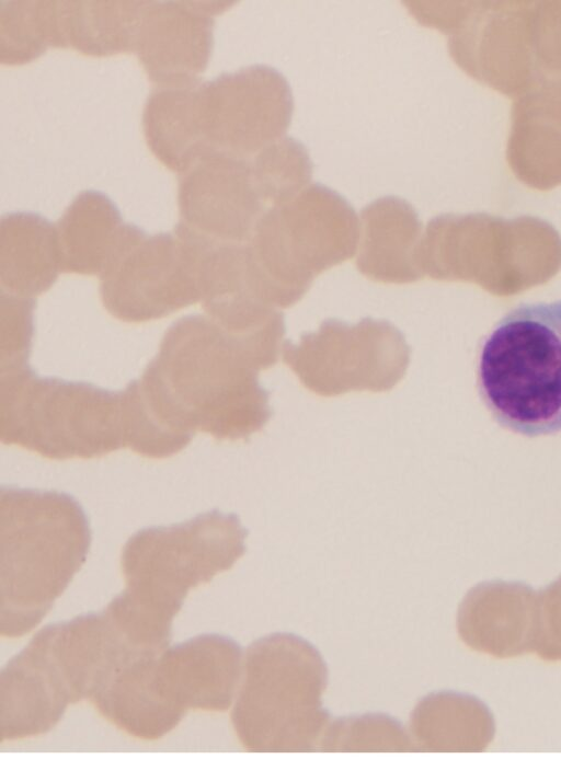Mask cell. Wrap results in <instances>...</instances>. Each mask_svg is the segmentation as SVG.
I'll list each match as a JSON object with an SVG mask.
<instances>
[{
  "instance_id": "obj_1",
  "label": "cell",
  "mask_w": 561,
  "mask_h": 759,
  "mask_svg": "<svg viewBox=\"0 0 561 759\" xmlns=\"http://www.w3.org/2000/svg\"><path fill=\"white\" fill-rule=\"evenodd\" d=\"M274 365L204 314L190 315L168 330L137 381L156 417L187 445L196 433L238 441L272 416L257 375Z\"/></svg>"
},
{
  "instance_id": "obj_2",
  "label": "cell",
  "mask_w": 561,
  "mask_h": 759,
  "mask_svg": "<svg viewBox=\"0 0 561 759\" xmlns=\"http://www.w3.org/2000/svg\"><path fill=\"white\" fill-rule=\"evenodd\" d=\"M245 538L237 516L219 511L138 531L122 553L125 588L104 611L139 649L165 648L187 594L230 570Z\"/></svg>"
},
{
  "instance_id": "obj_3",
  "label": "cell",
  "mask_w": 561,
  "mask_h": 759,
  "mask_svg": "<svg viewBox=\"0 0 561 759\" xmlns=\"http://www.w3.org/2000/svg\"><path fill=\"white\" fill-rule=\"evenodd\" d=\"M0 439L53 460L140 451L134 384L112 392L83 382L38 378L27 365L0 370Z\"/></svg>"
},
{
  "instance_id": "obj_4",
  "label": "cell",
  "mask_w": 561,
  "mask_h": 759,
  "mask_svg": "<svg viewBox=\"0 0 561 759\" xmlns=\"http://www.w3.org/2000/svg\"><path fill=\"white\" fill-rule=\"evenodd\" d=\"M90 529L81 507L58 492H0L1 635L30 632L83 564Z\"/></svg>"
},
{
  "instance_id": "obj_5",
  "label": "cell",
  "mask_w": 561,
  "mask_h": 759,
  "mask_svg": "<svg viewBox=\"0 0 561 759\" xmlns=\"http://www.w3.org/2000/svg\"><path fill=\"white\" fill-rule=\"evenodd\" d=\"M243 663L244 654L234 641L198 635L138 656L91 703L125 733L157 739L188 711L228 710L241 683Z\"/></svg>"
},
{
  "instance_id": "obj_6",
  "label": "cell",
  "mask_w": 561,
  "mask_h": 759,
  "mask_svg": "<svg viewBox=\"0 0 561 759\" xmlns=\"http://www.w3.org/2000/svg\"><path fill=\"white\" fill-rule=\"evenodd\" d=\"M480 398L504 428L527 437L561 432V299L523 302L484 337Z\"/></svg>"
},
{
  "instance_id": "obj_7",
  "label": "cell",
  "mask_w": 561,
  "mask_h": 759,
  "mask_svg": "<svg viewBox=\"0 0 561 759\" xmlns=\"http://www.w3.org/2000/svg\"><path fill=\"white\" fill-rule=\"evenodd\" d=\"M328 667L302 637L275 633L244 654L231 722L241 745L255 752H309L331 722L322 706Z\"/></svg>"
},
{
  "instance_id": "obj_8",
  "label": "cell",
  "mask_w": 561,
  "mask_h": 759,
  "mask_svg": "<svg viewBox=\"0 0 561 759\" xmlns=\"http://www.w3.org/2000/svg\"><path fill=\"white\" fill-rule=\"evenodd\" d=\"M358 241L355 210L324 185L268 207L247 242L261 298L275 308L297 303L320 274L357 253Z\"/></svg>"
},
{
  "instance_id": "obj_9",
  "label": "cell",
  "mask_w": 561,
  "mask_h": 759,
  "mask_svg": "<svg viewBox=\"0 0 561 759\" xmlns=\"http://www.w3.org/2000/svg\"><path fill=\"white\" fill-rule=\"evenodd\" d=\"M284 363L310 392L324 398L348 392H387L404 377L411 348L386 320L362 319L348 324L324 320L298 344L285 341Z\"/></svg>"
},
{
  "instance_id": "obj_10",
  "label": "cell",
  "mask_w": 561,
  "mask_h": 759,
  "mask_svg": "<svg viewBox=\"0 0 561 759\" xmlns=\"http://www.w3.org/2000/svg\"><path fill=\"white\" fill-rule=\"evenodd\" d=\"M106 311L127 323L160 320L199 300L198 253L194 238L147 235L133 227L125 243L100 275Z\"/></svg>"
},
{
  "instance_id": "obj_11",
  "label": "cell",
  "mask_w": 561,
  "mask_h": 759,
  "mask_svg": "<svg viewBox=\"0 0 561 759\" xmlns=\"http://www.w3.org/2000/svg\"><path fill=\"white\" fill-rule=\"evenodd\" d=\"M146 653L102 611L42 629L18 656L46 697L65 712L69 704L91 702Z\"/></svg>"
},
{
  "instance_id": "obj_12",
  "label": "cell",
  "mask_w": 561,
  "mask_h": 759,
  "mask_svg": "<svg viewBox=\"0 0 561 759\" xmlns=\"http://www.w3.org/2000/svg\"><path fill=\"white\" fill-rule=\"evenodd\" d=\"M199 100L207 147L245 159L284 137L294 112L288 82L263 65L222 74Z\"/></svg>"
},
{
  "instance_id": "obj_13",
  "label": "cell",
  "mask_w": 561,
  "mask_h": 759,
  "mask_svg": "<svg viewBox=\"0 0 561 759\" xmlns=\"http://www.w3.org/2000/svg\"><path fill=\"white\" fill-rule=\"evenodd\" d=\"M531 1H469L448 35V51L468 76L512 99L536 89Z\"/></svg>"
},
{
  "instance_id": "obj_14",
  "label": "cell",
  "mask_w": 561,
  "mask_h": 759,
  "mask_svg": "<svg viewBox=\"0 0 561 759\" xmlns=\"http://www.w3.org/2000/svg\"><path fill=\"white\" fill-rule=\"evenodd\" d=\"M181 174L180 226L213 241L248 242L268 208L250 159L207 148Z\"/></svg>"
},
{
  "instance_id": "obj_15",
  "label": "cell",
  "mask_w": 561,
  "mask_h": 759,
  "mask_svg": "<svg viewBox=\"0 0 561 759\" xmlns=\"http://www.w3.org/2000/svg\"><path fill=\"white\" fill-rule=\"evenodd\" d=\"M537 630L538 596L522 587H477L466 595L457 612L461 641L494 658L534 653Z\"/></svg>"
},
{
  "instance_id": "obj_16",
  "label": "cell",
  "mask_w": 561,
  "mask_h": 759,
  "mask_svg": "<svg viewBox=\"0 0 561 759\" xmlns=\"http://www.w3.org/2000/svg\"><path fill=\"white\" fill-rule=\"evenodd\" d=\"M211 23L181 4H157L142 11L136 35L148 74L163 88L188 87L206 65Z\"/></svg>"
},
{
  "instance_id": "obj_17",
  "label": "cell",
  "mask_w": 561,
  "mask_h": 759,
  "mask_svg": "<svg viewBox=\"0 0 561 759\" xmlns=\"http://www.w3.org/2000/svg\"><path fill=\"white\" fill-rule=\"evenodd\" d=\"M422 234V222L407 200L396 196L374 200L359 216L357 269L382 284L420 280L416 253Z\"/></svg>"
},
{
  "instance_id": "obj_18",
  "label": "cell",
  "mask_w": 561,
  "mask_h": 759,
  "mask_svg": "<svg viewBox=\"0 0 561 759\" xmlns=\"http://www.w3.org/2000/svg\"><path fill=\"white\" fill-rule=\"evenodd\" d=\"M506 159L528 182L561 180V94L535 89L513 99Z\"/></svg>"
},
{
  "instance_id": "obj_19",
  "label": "cell",
  "mask_w": 561,
  "mask_h": 759,
  "mask_svg": "<svg viewBox=\"0 0 561 759\" xmlns=\"http://www.w3.org/2000/svg\"><path fill=\"white\" fill-rule=\"evenodd\" d=\"M60 273L62 265L56 227L30 214H14L2 219V292L34 300L54 286Z\"/></svg>"
},
{
  "instance_id": "obj_20",
  "label": "cell",
  "mask_w": 561,
  "mask_h": 759,
  "mask_svg": "<svg viewBox=\"0 0 561 759\" xmlns=\"http://www.w3.org/2000/svg\"><path fill=\"white\" fill-rule=\"evenodd\" d=\"M133 226L123 223L114 205L95 192L80 194L57 229L62 272L101 275L126 241Z\"/></svg>"
},
{
  "instance_id": "obj_21",
  "label": "cell",
  "mask_w": 561,
  "mask_h": 759,
  "mask_svg": "<svg viewBox=\"0 0 561 759\" xmlns=\"http://www.w3.org/2000/svg\"><path fill=\"white\" fill-rule=\"evenodd\" d=\"M409 731L420 751L477 752L490 745L495 726L490 710L477 698L438 692L419 701Z\"/></svg>"
},
{
  "instance_id": "obj_22",
  "label": "cell",
  "mask_w": 561,
  "mask_h": 759,
  "mask_svg": "<svg viewBox=\"0 0 561 759\" xmlns=\"http://www.w3.org/2000/svg\"><path fill=\"white\" fill-rule=\"evenodd\" d=\"M145 131L153 153L170 169L183 172L208 147L205 141L199 89L164 88L145 112Z\"/></svg>"
},
{
  "instance_id": "obj_23",
  "label": "cell",
  "mask_w": 561,
  "mask_h": 759,
  "mask_svg": "<svg viewBox=\"0 0 561 759\" xmlns=\"http://www.w3.org/2000/svg\"><path fill=\"white\" fill-rule=\"evenodd\" d=\"M56 10L58 45L75 46L88 54L107 55L136 42L144 10L138 4L94 2Z\"/></svg>"
},
{
  "instance_id": "obj_24",
  "label": "cell",
  "mask_w": 561,
  "mask_h": 759,
  "mask_svg": "<svg viewBox=\"0 0 561 759\" xmlns=\"http://www.w3.org/2000/svg\"><path fill=\"white\" fill-rule=\"evenodd\" d=\"M253 175L267 207L282 204L307 187L312 176L308 151L284 136L250 158Z\"/></svg>"
},
{
  "instance_id": "obj_25",
  "label": "cell",
  "mask_w": 561,
  "mask_h": 759,
  "mask_svg": "<svg viewBox=\"0 0 561 759\" xmlns=\"http://www.w3.org/2000/svg\"><path fill=\"white\" fill-rule=\"evenodd\" d=\"M319 750L327 752H410L415 746L409 733L386 714H364L331 721Z\"/></svg>"
},
{
  "instance_id": "obj_26",
  "label": "cell",
  "mask_w": 561,
  "mask_h": 759,
  "mask_svg": "<svg viewBox=\"0 0 561 759\" xmlns=\"http://www.w3.org/2000/svg\"><path fill=\"white\" fill-rule=\"evenodd\" d=\"M530 28L536 89L561 94V0L531 1Z\"/></svg>"
},
{
  "instance_id": "obj_27",
  "label": "cell",
  "mask_w": 561,
  "mask_h": 759,
  "mask_svg": "<svg viewBox=\"0 0 561 759\" xmlns=\"http://www.w3.org/2000/svg\"><path fill=\"white\" fill-rule=\"evenodd\" d=\"M53 5L13 4L2 20V48L9 61L27 60L36 56L47 42L55 44ZM3 55V56H4Z\"/></svg>"
},
{
  "instance_id": "obj_28",
  "label": "cell",
  "mask_w": 561,
  "mask_h": 759,
  "mask_svg": "<svg viewBox=\"0 0 561 759\" xmlns=\"http://www.w3.org/2000/svg\"><path fill=\"white\" fill-rule=\"evenodd\" d=\"M34 300L1 294L0 370L27 365L34 329Z\"/></svg>"
},
{
  "instance_id": "obj_29",
  "label": "cell",
  "mask_w": 561,
  "mask_h": 759,
  "mask_svg": "<svg viewBox=\"0 0 561 759\" xmlns=\"http://www.w3.org/2000/svg\"><path fill=\"white\" fill-rule=\"evenodd\" d=\"M534 653L546 662H561V586L538 596V630Z\"/></svg>"
}]
</instances>
